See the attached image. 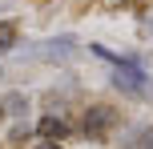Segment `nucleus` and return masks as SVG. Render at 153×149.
<instances>
[{
	"label": "nucleus",
	"mask_w": 153,
	"mask_h": 149,
	"mask_svg": "<svg viewBox=\"0 0 153 149\" xmlns=\"http://www.w3.org/2000/svg\"><path fill=\"white\" fill-rule=\"evenodd\" d=\"M113 125H117V109H109V105H89L85 109V133L93 141H101Z\"/></svg>",
	"instance_id": "f257e3e1"
},
{
	"label": "nucleus",
	"mask_w": 153,
	"mask_h": 149,
	"mask_svg": "<svg viewBox=\"0 0 153 149\" xmlns=\"http://www.w3.org/2000/svg\"><path fill=\"white\" fill-rule=\"evenodd\" d=\"M40 137L45 141H65L69 137V125H65V117H56V113H48V117H40Z\"/></svg>",
	"instance_id": "f03ea898"
},
{
	"label": "nucleus",
	"mask_w": 153,
	"mask_h": 149,
	"mask_svg": "<svg viewBox=\"0 0 153 149\" xmlns=\"http://www.w3.org/2000/svg\"><path fill=\"white\" fill-rule=\"evenodd\" d=\"M24 109H28V97L16 93V89L0 97V117H8V121H12V117H24Z\"/></svg>",
	"instance_id": "7ed1b4c3"
},
{
	"label": "nucleus",
	"mask_w": 153,
	"mask_h": 149,
	"mask_svg": "<svg viewBox=\"0 0 153 149\" xmlns=\"http://www.w3.org/2000/svg\"><path fill=\"white\" fill-rule=\"evenodd\" d=\"M125 149H153V129H149V125L133 129V137L125 141Z\"/></svg>",
	"instance_id": "20e7f679"
},
{
	"label": "nucleus",
	"mask_w": 153,
	"mask_h": 149,
	"mask_svg": "<svg viewBox=\"0 0 153 149\" xmlns=\"http://www.w3.org/2000/svg\"><path fill=\"white\" fill-rule=\"evenodd\" d=\"M4 48H12V28L0 24V53H4Z\"/></svg>",
	"instance_id": "39448f33"
},
{
	"label": "nucleus",
	"mask_w": 153,
	"mask_h": 149,
	"mask_svg": "<svg viewBox=\"0 0 153 149\" xmlns=\"http://www.w3.org/2000/svg\"><path fill=\"white\" fill-rule=\"evenodd\" d=\"M101 8L105 12H121V8H129V0H101Z\"/></svg>",
	"instance_id": "423d86ee"
},
{
	"label": "nucleus",
	"mask_w": 153,
	"mask_h": 149,
	"mask_svg": "<svg viewBox=\"0 0 153 149\" xmlns=\"http://www.w3.org/2000/svg\"><path fill=\"white\" fill-rule=\"evenodd\" d=\"M12 141H28V125H16L12 129Z\"/></svg>",
	"instance_id": "0eeeda50"
},
{
	"label": "nucleus",
	"mask_w": 153,
	"mask_h": 149,
	"mask_svg": "<svg viewBox=\"0 0 153 149\" xmlns=\"http://www.w3.org/2000/svg\"><path fill=\"white\" fill-rule=\"evenodd\" d=\"M32 149H61V141H45V137H40V141L32 145Z\"/></svg>",
	"instance_id": "6e6552de"
},
{
	"label": "nucleus",
	"mask_w": 153,
	"mask_h": 149,
	"mask_svg": "<svg viewBox=\"0 0 153 149\" xmlns=\"http://www.w3.org/2000/svg\"><path fill=\"white\" fill-rule=\"evenodd\" d=\"M85 4H97V0H76V8H85Z\"/></svg>",
	"instance_id": "1a4fd4ad"
}]
</instances>
